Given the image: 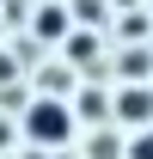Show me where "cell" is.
I'll use <instances>...</instances> for the list:
<instances>
[{"instance_id": "6da1fadb", "label": "cell", "mask_w": 153, "mask_h": 159, "mask_svg": "<svg viewBox=\"0 0 153 159\" xmlns=\"http://www.w3.org/2000/svg\"><path fill=\"white\" fill-rule=\"evenodd\" d=\"M25 135L37 141V147H61V141L74 135V110H67L61 98H37L31 116H25Z\"/></svg>"}, {"instance_id": "7a4b0ae2", "label": "cell", "mask_w": 153, "mask_h": 159, "mask_svg": "<svg viewBox=\"0 0 153 159\" xmlns=\"http://www.w3.org/2000/svg\"><path fill=\"white\" fill-rule=\"evenodd\" d=\"M116 110H123V122H147V116H153V92H141V86H129V92L116 98Z\"/></svg>"}, {"instance_id": "3957f363", "label": "cell", "mask_w": 153, "mask_h": 159, "mask_svg": "<svg viewBox=\"0 0 153 159\" xmlns=\"http://www.w3.org/2000/svg\"><path fill=\"white\" fill-rule=\"evenodd\" d=\"M61 31H67V12H61V6H43V12H37V37H49V43H55Z\"/></svg>"}, {"instance_id": "277c9868", "label": "cell", "mask_w": 153, "mask_h": 159, "mask_svg": "<svg viewBox=\"0 0 153 159\" xmlns=\"http://www.w3.org/2000/svg\"><path fill=\"white\" fill-rule=\"evenodd\" d=\"M129 159H153V129H141V135L129 141Z\"/></svg>"}, {"instance_id": "5b68a950", "label": "cell", "mask_w": 153, "mask_h": 159, "mask_svg": "<svg viewBox=\"0 0 153 159\" xmlns=\"http://www.w3.org/2000/svg\"><path fill=\"white\" fill-rule=\"evenodd\" d=\"M67 55H74V61H92V55H98V43H92V37H74V43H67Z\"/></svg>"}, {"instance_id": "8992f818", "label": "cell", "mask_w": 153, "mask_h": 159, "mask_svg": "<svg viewBox=\"0 0 153 159\" xmlns=\"http://www.w3.org/2000/svg\"><path fill=\"white\" fill-rule=\"evenodd\" d=\"M6 141H12V135H6V122H0V147H6Z\"/></svg>"}]
</instances>
